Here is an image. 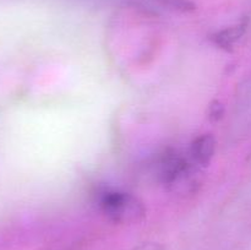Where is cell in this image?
<instances>
[{
    "label": "cell",
    "mask_w": 251,
    "mask_h": 250,
    "mask_svg": "<svg viewBox=\"0 0 251 250\" xmlns=\"http://www.w3.org/2000/svg\"><path fill=\"white\" fill-rule=\"evenodd\" d=\"M216 151V139L211 134L196 137L190 146V157L198 167H207Z\"/></svg>",
    "instance_id": "2"
},
{
    "label": "cell",
    "mask_w": 251,
    "mask_h": 250,
    "mask_svg": "<svg viewBox=\"0 0 251 250\" xmlns=\"http://www.w3.org/2000/svg\"><path fill=\"white\" fill-rule=\"evenodd\" d=\"M153 1H157L169 9L179 10V11H191L195 9V5L190 0H153Z\"/></svg>",
    "instance_id": "4"
},
{
    "label": "cell",
    "mask_w": 251,
    "mask_h": 250,
    "mask_svg": "<svg viewBox=\"0 0 251 250\" xmlns=\"http://www.w3.org/2000/svg\"><path fill=\"white\" fill-rule=\"evenodd\" d=\"M248 21L243 20L239 24L234 25V26L227 27L221 31L216 32L212 36V41L216 46H218L222 49H230L243 36H244L245 31H247Z\"/></svg>",
    "instance_id": "3"
},
{
    "label": "cell",
    "mask_w": 251,
    "mask_h": 250,
    "mask_svg": "<svg viewBox=\"0 0 251 250\" xmlns=\"http://www.w3.org/2000/svg\"><path fill=\"white\" fill-rule=\"evenodd\" d=\"M98 206L110 221L117 223H136L145 217L141 200L129 193L104 190L98 195Z\"/></svg>",
    "instance_id": "1"
},
{
    "label": "cell",
    "mask_w": 251,
    "mask_h": 250,
    "mask_svg": "<svg viewBox=\"0 0 251 250\" xmlns=\"http://www.w3.org/2000/svg\"><path fill=\"white\" fill-rule=\"evenodd\" d=\"M131 250H164L163 247L157 243H142V244L137 245Z\"/></svg>",
    "instance_id": "6"
},
{
    "label": "cell",
    "mask_w": 251,
    "mask_h": 250,
    "mask_svg": "<svg viewBox=\"0 0 251 250\" xmlns=\"http://www.w3.org/2000/svg\"><path fill=\"white\" fill-rule=\"evenodd\" d=\"M207 114H208V119L211 120L212 123L218 122V120L222 119L223 114H225V107H223L222 103L220 100H215L210 103L208 105V110H207Z\"/></svg>",
    "instance_id": "5"
}]
</instances>
